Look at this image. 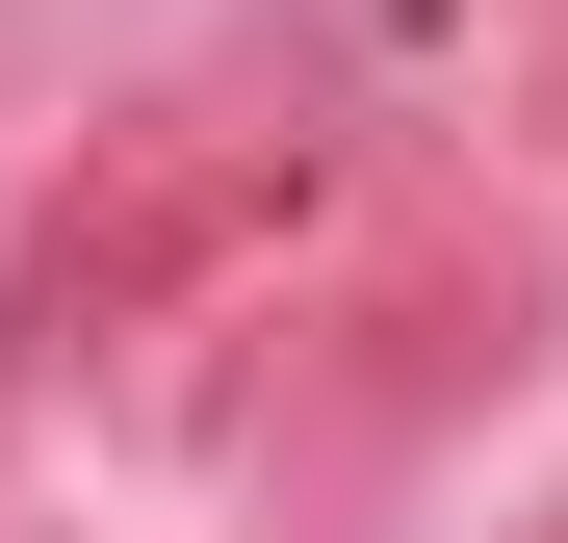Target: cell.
Masks as SVG:
<instances>
[]
</instances>
